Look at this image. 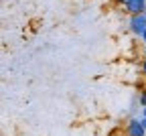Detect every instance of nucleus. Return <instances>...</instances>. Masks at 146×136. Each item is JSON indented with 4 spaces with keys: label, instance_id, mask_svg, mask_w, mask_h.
Returning <instances> with one entry per match:
<instances>
[{
    "label": "nucleus",
    "instance_id": "0eeeda50",
    "mask_svg": "<svg viewBox=\"0 0 146 136\" xmlns=\"http://www.w3.org/2000/svg\"><path fill=\"white\" fill-rule=\"evenodd\" d=\"M142 124H144V128H146V116H142Z\"/></svg>",
    "mask_w": 146,
    "mask_h": 136
},
{
    "label": "nucleus",
    "instance_id": "7ed1b4c3",
    "mask_svg": "<svg viewBox=\"0 0 146 136\" xmlns=\"http://www.w3.org/2000/svg\"><path fill=\"white\" fill-rule=\"evenodd\" d=\"M126 10L130 14H140L146 10V0H128L126 2Z\"/></svg>",
    "mask_w": 146,
    "mask_h": 136
},
{
    "label": "nucleus",
    "instance_id": "6e6552de",
    "mask_svg": "<svg viewBox=\"0 0 146 136\" xmlns=\"http://www.w3.org/2000/svg\"><path fill=\"white\" fill-rule=\"evenodd\" d=\"M142 116H146V106H144V110H142Z\"/></svg>",
    "mask_w": 146,
    "mask_h": 136
},
{
    "label": "nucleus",
    "instance_id": "9b49d317",
    "mask_svg": "<svg viewBox=\"0 0 146 136\" xmlns=\"http://www.w3.org/2000/svg\"><path fill=\"white\" fill-rule=\"evenodd\" d=\"M144 91H146V83H144Z\"/></svg>",
    "mask_w": 146,
    "mask_h": 136
},
{
    "label": "nucleus",
    "instance_id": "423d86ee",
    "mask_svg": "<svg viewBox=\"0 0 146 136\" xmlns=\"http://www.w3.org/2000/svg\"><path fill=\"white\" fill-rule=\"evenodd\" d=\"M142 41H144V43H146V31H144V33H142Z\"/></svg>",
    "mask_w": 146,
    "mask_h": 136
},
{
    "label": "nucleus",
    "instance_id": "1a4fd4ad",
    "mask_svg": "<svg viewBox=\"0 0 146 136\" xmlns=\"http://www.w3.org/2000/svg\"><path fill=\"white\" fill-rule=\"evenodd\" d=\"M120 2H124V4H126V2H128V0H120Z\"/></svg>",
    "mask_w": 146,
    "mask_h": 136
},
{
    "label": "nucleus",
    "instance_id": "9d476101",
    "mask_svg": "<svg viewBox=\"0 0 146 136\" xmlns=\"http://www.w3.org/2000/svg\"><path fill=\"white\" fill-rule=\"evenodd\" d=\"M144 57H146V49H144Z\"/></svg>",
    "mask_w": 146,
    "mask_h": 136
},
{
    "label": "nucleus",
    "instance_id": "f03ea898",
    "mask_svg": "<svg viewBox=\"0 0 146 136\" xmlns=\"http://www.w3.org/2000/svg\"><path fill=\"white\" fill-rule=\"evenodd\" d=\"M126 134L128 136H146V128H144L142 120H130L126 126Z\"/></svg>",
    "mask_w": 146,
    "mask_h": 136
},
{
    "label": "nucleus",
    "instance_id": "39448f33",
    "mask_svg": "<svg viewBox=\"0 0 146 136\" xmlns=\"http://www.w3.org/2000/svg\"><path fill=\"white\" fill-rule=\"evenodd\" d=\"M142 73H144V75H146V61H144V63H142Z\"/></svg>",
    "mask_w": 146,
    "mask_h": 136
},
{
    "label": "nucleus",
    "instance_id": "20e7f679",
    "mask_svg": "<svg viewBox=\"0 0 146 136\" xmlns=\"http://www.w3.org/2000/svg\"><path fill=\"white\" fill-rule=\"evenodd\" d=\"M140 104L146 106V91H142V95H140Z\"/></svg>",
    "mask_w": 146,
    "mask_h": 136
},
{
    "label": "nucleus",
    "instance_id": "f8f14e48",
    "mask_svg": "<svg viewBox=\"0 0 146 136\" xmlns=\"http://www.w3.org/2000/svg\"><path fill=\"white\" fill-rule=\"evenodd\" d=\"M144 14H146V10H144Z\"/></svg>",
    "mask_w": 146,
    "mask_h": 136
},
{
    "label": "nucleus",
    "instance_id": "f257e3e1",
    "mask_svg": "<svg viewBox=\"0 0 146 136\" xmlns=\"http://www.w3.org/2000/svg\"><path fill=\"white\" fill-rule=\"evenodd\" d=\"M130 31H132L134 35L142 37V33L146 31V14H144V12L130 16Z\"/></svg>",
    "mask_w": 146,
    "mask_h": 136
}]
</instances>
